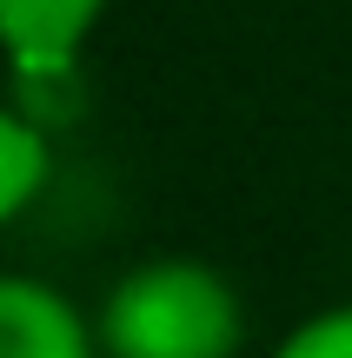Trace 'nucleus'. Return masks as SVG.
<instances>
[{
  "instance_id": "nucleus-3",
  "label": "nucleus",
  "mask_w": 352,
  "mask_h": 358,
  "mask_svg": "<svg viewBox=\"0 0 352 358\" xmlns=\"http://www.w3.org/2000/svg\"><path fill=\"white\" fill-rule=\"evenodd\" d=\"M106 0H0V47L13 73H66Z\"/></svg>"
},
{
  "instance_id": "nucleus-2",
  "label": "nucleus",
  "mask_w": 352,
  "mask_h": 358,
  "mask_svg": "<svg viewBox=\"0 0 352 358\" xmlns=\"http://www.w3.org/2000/svg\"><path fill=\"white\" fill-rule=\"evenodd\" d=\"M0 358H93V332L53 285L0 272Z\"/></svg>"
},
{
  "instance_id": "nucleus-5",
  "label": "nucleus",
  "mask_w": 352,
  "mask_h": 358,
  "mask_svg": "<svg viewBox=\"0 0 352 358\" xmlns=\"http://www.w3.org/2000/svg\"><path fill=\"white\" fill-rule=\"evenodd\" d=\"M273 358H352V306H326L279 338Z\"/></svg>"
},
{
  "instance_id": "nucleus-4",
  "label": "nucleus",
  "mask_w": 352,
  "mask_h": 358,
  "mask_svg": "<svg viewBox=\"0 0 352 358\" xmlns=\"http://www.w3.org/2000/svg\"><path fill=\"white\" fill-rule=\"evenodd\" d=\"M47 179V133L20 113V106H0V219H13Z\"/></svg>"
},
{
  "instance_id": "nucleus-1",
  "label": "nucleus",
  "mask_w": 352,
  "mask_h": 358,
  "mask_svg": "<svg viewBox=\"0 0 352 358\" xmlns=\"http://www.w3.org/2000/svg\"><path fill=\"white\" fill-rule=\"evenodd\" d=\"M239 332V292L199 259H146L100 306L106 358H233Z\"/></svg>"
}]
</instances>
